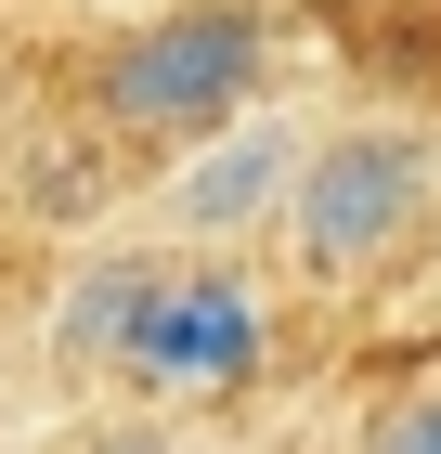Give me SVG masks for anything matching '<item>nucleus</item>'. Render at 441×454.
Returning <instances> with one entry per match:
<instances>
[{"mask_svg": "<svg viewBox=\"0 0 441 454\" xmlns=\"http://www.w3.org/2000/svg\"><path fill=\"white\" fill-rule=\"evenodd\" d=\"M247 78H260V13L234 0H182L156 27H130L104 52V130H143V143H195L221 117H247Z\"/></svg>", "mask_w": 441, "mask_h": 454, "instance_id": "1", "label": "nucleus"}, {"mask_svg": "<svg viewBox=\"0 0 441 454\" xmlns=\"http://www.w3.org/2000/svg\"><path fill=\"white\" fill-rule=\"evenodd\" d=\"M441 156L415 130H390V117H364V130L338 143H299V182H286V234H299L311 273H376L390 247L415 234V208H429Z\"/></svg>", "mask_w": 441, "mask_h": 454, "instance_id": "2", "label": "nucleus"}, {"mask_svg": "<svg viewBox=\"0 0 441 454\" xmlns=\"http://www.w3.org/2000/svg\"><path fill=\"white\" fill-rule=\"evenodd\" d=\"M260 299H247L234 273H156V299H143L130 350H117V377L130 389H169V403H208V389H247L260 377Z\"/></svg>", "mask_w": 441, "mask_h": 454, "instance_id": "3", "label": "nucleus"}, {"mask_svg": "<svg viewBox=\"0 0 441 454\" xmlns=\"http://www.w3.org/2000/svg\"><path fill=\"white\" fill-rule=\"evenodd\" d=\"M286 182H299V130H286V117H221V130H195V156L169 169V234L234 247V234H260V221H286Z\"/></svg>", "mask_w": 441, "mask_h": 454, "instance_id": "4", "label": "nucleus"}, {"mask_svg": "<svg viewBox=\"0 0 441 454\" xmlns=\"http://www.w3.org/2000/svg\"><path fill=\"white\" fill-rule=\"evenodd\" d=\"M143 299H156V260H91V273H78V299H66V350L117 377V350H130Z\"/></svg>", "mask_w": 441, "mask_h": 454, "instance_id": "5", "label": "nucleus"}, {"mask_svg": "<svg viewBox=\"0 0 441 454\" xmlns=\"http://www.w3.org/2000/svg\"><path fill=\"white\" fill-rule=\"evenodd\" d=\"M364 454H441V377H429V389H403V403L364 428Z\"/></svg>", "mask_w": 441, "mask_h": 454, "instance_id": "6", "label": "nucleus"}, {"mask_svg": "<svg viewBox=\"0 0 441 454\" xmlns=\"http://www.w3.org/2000/svg\"><path fill=\"white\" fill-rule=\"evenodd\" d=\"M429 156H441V143H429Z\"/></svg>", "mask_w": 441, "mask_h": 454, "instance_id": "7", "label": "nucleus"}]
</instances>
